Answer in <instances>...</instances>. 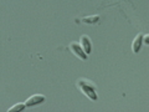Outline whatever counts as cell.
Segmentation results:
<instances>
[{
    "mask_svg": "<svg viewBox=\"0 0 149 112\" xmlns=\"http://www.w3.org/2000/svg\"><path fill=\"white\" fill-rule=\"evenodd\" d=\"M81 48L83 49V51L88 55V54H91V51H92V45H91V41H90V37L86 36V35H83L81 37Z\"/></svg>",
    "mask_w": 149,
    "mask_h": 112,
    "instance_id": "cell-4",
    "label": "cell"
},
{
    "mask_svg": "<svg viewBox=\"0 0 149 112\" xmlns=\"http://www.w3.org/2000/svg\"><path fill=\"white\" fill-rule=\"evenodd\" d=\"M100 21V16L98 15H95V16H86L82 19V22L85 24H96V22Z\"/></svg>",
    "mask_w": 149,
    "mask_h": 112,
    "instance_id": "cell-6",
    "label": "cell"
},
{
    "mask_svg": "<svg viewBox=\"0 0 149 112\" xmlns=\"http://www.w3.org/2000/svg\"><path fill=\"white\" fill-rule=\"evenodd\" d=\"M142 43H143V35L138 34L136 36V39H134V41H133V45H132V49H133L134 54L139 52V50H141V48H142Z\"/></svg>",
    "mask_w": 149,
    "mask_h": 112,
    "instance_id": "cell-5",
    "label": "cell"
},
{
    "mask_svg": "<svg viewBox=\"0 0 149 112\" xmlns=\"http://www.w3.org/2000/svg\"><path fill=\"white\" fill-rule=\"evenodd\" d=\"M70 49L71 51L77 56V57H80L81 60H86L87 59V54L83 51V49L81 48V45L78 43H71L70 44Z\"/></svg>",
    "mask_w": 149,
    "mask_h": 112,
    "instance_id": "cell-2",
    "label": "cell"
},
{
    "mask_svg": "<svg viewBox=\"0 0 149 112\" xmlns=\"http://www.w3.org/2000/svg\"><path fill=\"white\" fill-rule=\"evenodd\" d=\"M25 104H16V105H14L13 107H10V108L8 110V112H17V111H22L25 108Z\"/></svg>",
    "mask_w": 149,
    "mask_h": 112,
    "instance_id": "cell-7",
    "label": "cell"
},
{
    "mask_svg": "<svg viewBox=\"0 0 149 112\" xmlns=\"http://www.w3.org/2000/svg\"><path fill=\"white\" fill-rule=\"evenodd\" d=\"M78 87L81 88V91L85 93V95L90 100H92V101H96L97 100V93L95 91V87L91 86L88 82H86L85 80H80V81H78Z\"/></svg>",
    "mask_w": 149,
    "mask_h": 112,
    "instance_id": "cell-1",
    "label": "cell"
},
{
    "mask_svg": "<svg viewBox=\"0 0 149 112\" xmlns=\"http://www.w3.org/2000/svg\"><path fill=\"white\" fill-rule=\"evenodd\" d=\"M45 101V96L44 95H32L31 97H29V99L26 100L25 102V106H35V105H39V104H42V102Z\"/></svg>",
    "mask_w": 149,
    "mask_h": 112,
    "instance_id": "cell-3",
    "label": "cell"
},
{
    "mask_svg": "<svg viewBox=\"0 0 149 112\" xmlns=\"http://www.w3.org/2000/svg\"><path fill=\"white\" fill-rule=\"evenodd\" d=\"M148 39H149V36H148V35H144V36H143V40H144V43H146V44L149 43V40H148Z\"/></svg>",
    "mask_w": 149,
    "mask_h": 112,
    "instance_id": "cell-8",
    "label": "cell"
}]
</instances>
